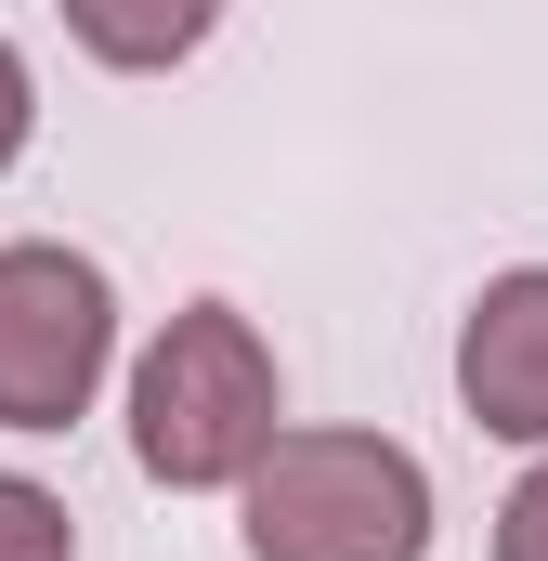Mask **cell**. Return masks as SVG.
I'll return each mask as SVG.
<instances>
[{"mask_svg": "<svg viewBox=\"0 0 548 561\" xmlns=\"http://www.w3.org/2000/svg\"><path fill=\"white\" fill-rule=\"evenodd\" d=\"M274 444H287V392L262 327L236 300H183L132 366V457L170 496H209V483H249Z\"/></svg>", "mask_w": 548, "mask_h": 561, "instance_id": "cell-1", "label": "cell"}, {"mask_svg": "<svg viewBox=\"0 0 548 561\" xmlns=\"http://www.w3.org/2000/svg\"><path fill=\"white\" fill-rule=\"evenodd\" d=\"M66 39L105 53V66H170L209 39V13H118V0H66Z\"/></svg>", "mask_w": 548, "mask_h": 561, "instance_id": "cell-5", "label": "cell"}, {"mask_svg": "<svg viewBox=\"0 0 548 561\" xmlns=\"http://www.w3.org/2000/svg\"><path fill=\"white\" fill-rule=\"evenodd\" d=\"M457 405L496 431V444H536L548 457V262L496 275L457 327Z\"/></svg>", "mask_w": 548, "mask_h": 561, "instance_id": "cell-4", "label": "cell"}, {"mask_svg": "<svg viewBox=\"0 0 548 561\" xmlns=\"http://www.w3.org/2000/svg\"><path fill=\"white\" fill-rule=\"evenodd\" d=\"M236 510L249 561H431V470L392 431H287Z\"/></svg>", "mask_w": 548, "mask_h": 561, "instance_id": "cell-2", "label": "cell"}, {"mask_svg": "<svg viewBox=\"0 0 548 561\" xmlns=\"http://www.w3.org/2000/svg\"><path fill=\"white\" fill-rule=\"evenodd\" d=\"M0 561H79L66 496H53V483H26V470H0Z\"/></svg>", "mask_w": 548, "mask_h": 561, "instance_id": "cell-6", "label": "cell"}, {"mask_svg": "<svg viewBox=\"0 0 548 561\" xmlns=\"http://www.w3.org/2000/svg\"><path fill=\"white\" fill-rule=\"evenodd\" d=\"M496 561H548V457L496 496Z\"/></svg>", "mask_w": 548, "mask_h": 561, "instance_id": "cell-7", "label": "cell"}, {"mask_svg": "<svg viewBox=\"0 0 548 561\" xmlns=\"http://www.w3.org/2000/svg\"><path fill=\"white\" fill-rule=\"evenodd\" d=\"M26 131H39V79H26V53L0 39V170L26 157Z\"/></svg>", "mask_w": 548, "mask_h": 561, "instance_id": "cell-8", "label": "cell"}, {"mask_svg": "<svg viewBox=\"0 0 548 561\" xmlns=\"http://www.w3.org/2000/svg\"><path fill=\"white\" fill-rule=\"evenodd\" d=\"M105 366H118V287H105V262H79L53 236L0 249V431L92 419Z\"/></svg>", "mask_w": 548, "mask_h": 561, "instance_id": "cell-3", "label": "cell"}]
</instances>
